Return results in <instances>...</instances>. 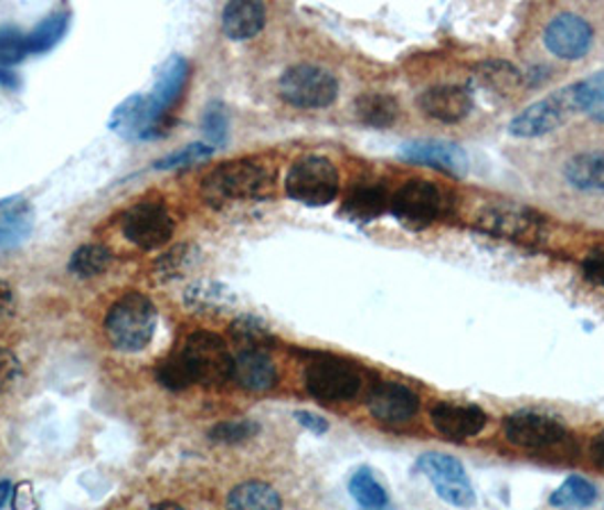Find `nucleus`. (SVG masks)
Instances as JSON below:
<instances>
[{
    "label": "nucleus",
    "mask_w": 604,
    "mask_h": 510,
    "mask_svg": "<svg viewBox=\"0 0 604 510\" xmlns=\"http://www.w3.org/2000/svg\"><path fill=\"white\" fill-rule=\"evenodd\" d=\"M176 127V118L159 111L150 96H130L109 116V130L128 141H152L167 137Z\"/></svg>",
    "instance_id": "obj_6"
},
{
    "label": "nucleus",
    "mask_w": 604,
    "mask_h": 510,
    "mask_svg": "<svg viewBox=\"0 0 604 510\" xmlns=\"http://www.w3.org/2000/svg\"><path fill=\"white\" fill-rule=\"evenodd\" d=\"M232 379L244 391L262 393L275 386L277 368L273 359L262 350H244L239 352L232 365Z\"/></svg>",
    "instance_id": "obj_20"
},
{
    "label": "nucleus",
    "mask_w": 604,
    "mask_h": 510,
    "mask_svg": "<svg viewBox=\"0 0 604 510\" xmlns=\"http://www.w3.org/2000/svg\"><path fill=\"white\" fill-rule=\"evenodd\" d=\"M150 510H187V508H182V506H178V503H173V501H165V503L152 506Z\"/></svg>",
    "instance_id": "obj_49"
},
{
    "label": "nucleus",
    "mask_w": 604,
    "mask_h": 510,
    "mask_svg": "<svg viewBox=\"0 0 604 510\" xmlns=\"http://www.w3.org/2000/svg\"><path fill=\"white\" fill-rule=\"evenodd\" d=\"M485 87L494 94H500V96H509L511 92L520 89L522 84V75L518 68H513L511 64L507 62H487L481 64L477 68V75H475Z\"/></svg>",
    "instance_id": "obj_31"
},
{
    "label": "nucleus",
    "mask_w": 604,
    "mask_h": 510,
    "mask_svg": "<svg viewBox=\"0 0 604 510\" xmlns=\"http://www.w3.org/2000/svg\"><path fill=\"white\" fill-rule=\"evenodd\" d=\"M591 458L595 460V465L604 467V434L595 436L591 443Z\"/></svg>",
    "instance_id": "obj_46"
},
{
    "label": "nucleus",
    "mask_w": 604,
    "mask_h": 510,
    "mask_svg": "<svg viewBox=\"0 0 604 510\" xmlns=\"http://www.w3.org/2000/svg\"><path fill=\"white\" fill-rule=\"evenodd\" d=\"M400 157L405 161L423 163L436 170H443L448 176H464L468 170V157L466 152L451 141H410L402 146Z\"/></svg>",
    "instance_id": "obj_16"
},
{
    "label": "nucleus",
    "mask_w": 604,
    "mask_h": 510,
    "mask_svg": "<svg viewBox=\"0 0 604 510\" xmlns=\"http://www.w3.org/2000/svg\"><path fill=\"white\" fill-rule=\"evenodd\" d=\"M30 55L28 51V34H23L19 28L6 25L0 28V66H17Z\"/></svg>",
    "instance_id": "obj_37"
},
{
    "label": "nucleus",
    "mask_w": 604,
    "mask_h": 510,
    "mask_svg": "<svg viewBox=\"0 0 604 510\" xmlns=\"http://www.w3.org/2000/svg\"><path fill=\"white\" fill-rule=\"evenodd\" d=\"M193 384L221 386L232 379L234 357L227 350V343L212 331H193L184 348L180 350Z\"/></svg>",
    "instance_id": "obj_4"
},
{
    "label": "nucleus",
    "mask_w": 604,
    "mask_h": 510,
    "mask_svg": "<svg viewBox=\"0 0 604 510\" xmlns=\"http://www.w3.org/2000/svg\"><path fill=\"white\" fill-rule=\"evenodd\" d=\"M225 510H282V499L268 484L246 481L230 490Z\"/></svg>",
    "instance_id": "obj_26"
},
{
    "label": "nucleus",
    "mask_w": 604,
    "mask_h": 510,
    "mask_svg": "<svg viewBox=\"0 0 604 510\" xmlns=\"http://www.w3.org/2000/svg\"><path fill=\"white\" fill-rule=\"evenodd\" d=\"M577 111H584L597 123H604V73H595L575 84Z\"/></svg>",
    "instance_id": "obj_35"
},
{
    "label": "nucleus",
    "mask_w": 604,
    "mask_h": 510,
    "mask_svg": "<svg viewBox=\"0 0 604 510\" xmlns=\"http://www.w3.org/2000/svg\"><path fill=\"white\" fill-rule=\"evenodd\" d=\"M418 470L432 481L436 495L457 508L475 506V492L464 465L448 454H423L416 463Z\"/></svg>",
    "instance_id": "obj_11"
},
{
    "label": "nucleus",
    "mask_w": 604,
    "mask_h": 510,
    "mask_svg": "<svg viewBox=\"0 0 604 510\" xmlns=\"http://www.w3.org/2000/svg\"><path fill=\"white\" fill-rule=\"evenodd\" d=\"M12 484L10 481H0V508H3L6 503H8V499H10V495H12Z\"/></svg>",
    "instance_id": "obj_47"
},
{
    "label": "nucleus",
    "mask_w": 604,
    "mask_h": 510,
    "mask_svg": "<svg viewBox=\"0 0 604 510\" xmlns=\"http://www.w3.org/2000/svg\"><path fill=\"white\" fill-rule=\"evenodd\" d=\"M279 96L289 105L300 109L328 107L337 100L339 82L337 77L314 64H298L287 68L279 77Z\"/></svg>",
    "instance_id": "obj_5"
},
{
    "label": "nucleus",
    "mask_w": 604,
    "mask_h": 510,
    "mask_svg": "<svg viewBox=\"0 0 604 510\" xmlns=\"http://www.w3.org/2000/svg\"><path fill=\"white\" fill-rule=\"evenodd\" d=\"M157 329V309L144 293H126L109 307L105 333L120 352H141L150 346Z\"/></svg>",
    "instance_id": "obj_2"
},
{
    "label": "nucleus",
    "mask_w": 604,
    "mask_h": 510,
    "mask_svg": "<svg viewBox=\"0 0 604 510\" xmlns=\"http://www.w3.org/2000/svg\"><path fill=\"white\" fill-rule=\"evenodd\" d=\"M348 490L352 495V499L364 506L367 510H380L386 508L389 503V495L382 488V484L373 477L371 470H357L348 484Z\"/></svg>",
    "instance_id": "obj_34"
},
{
    "label": "nucleus",
    "mask_w": 604,
    "mask_h": 510,
    "mask_svg": "<svg viewBox=\"0 0 604 510\" xmlns=\"http://www.w3.org/2000/svg\"><path fill=\"white\" fill-rule=\"evenodd\" d=\"M391 198L382 184H357L343 200V214L357 223H373L380 219Z\"/></svg>",
    "instance_id": "obj_24"
},
{
    "label": "nucleus",
    "mask_w": 604,
    "mask_h": 510,
    "mask_svg": "<svg viewBox=\"0 0 604 510\" xmlns=\"http://www.w3.org/2000/svg\"><path fill=\"white\" fill-rule=\"evenodd\" d=\"M597 497V490L591 481L582 477H571L569 481H563L554 495L550 497V503L554 508L563 510H577V508H589Z\"/></svg>",
    "instance_id": "obj_33"
},
{
    "label": "nucleus",
    "mask_w": 604,
    "mask_h": 510,
    "mask_svg": "<svg viewBox=\"0 0 604 510\" xmlns=\"http://www.w3.org/2000/svg\"><path fill=\"white\" fill-rule=\"evenodd\" d=\"M505 436L516 447L548 449L566 440V429L557 419L539 413H513L505 417Z\"/></svg>",
    "instance_id": "obj_12"
},
{
    "label": "nucleus",
    "mask_w": 604,
    "mask_h": 510,
    "mask_svg": "<svg viewBox=\"0 0 604 510\" xmlns=\"http://www.w3.org/2000/svg\"><path fill=\"white\" fill-rule=\"evenodd\" d=\"M200 262V249L193 245H176L173 249L165 252L162 257L155 262V273L159 279H178L184 277L195 264Z\"/></svg>",
    "instance_id": "obj_32"
},
{
    "label": "nucleus",
    "mask_w": 604,
    "mask_h": 510,
    "mask_svg": "<svg viewBox=\"0 0 604 510\" xmlns=\"http://www.w3.org/2000/svg\"><path fill=\"white\" fill-rule=\"evenodd\" d=\"M545 46L561 60H580L593 46V28L577 14H559L545 28Z\"/></svg>",
    "instance_id": "obj_13"
},
{
    "label": "nucleus",
    "mask_w": 604,
    "mask_h": 510,
    "mask_svg": "<svg viewBox=\"0 0 604 510\" xmlns=\"http://www.w3.org/2000/svg\"><path fill=\"white\" fill-rule=\"evenodd\" d=\"M157 381L169 391H184V389L193 386L191 372H189L184 359L180 357V352L171 354L167 361L157 365Z\"/></svg>",
    "instance_id": "obj_38"
},
{
    "label": "nucleus",
    "mask_w": 604,
    "mask_h": 510,
    "mask_svg": "<svg viewBox=\"0 0 604 510\" xmlns=\"http://www.w3.org/2000/svg\"><path fill=\"white\" fill-rule=\"evenodd\" d=\"M354 114L364 125L384 130V127H391L398 120L400 107L393 96L380 94V92H369V94H361L357 98Z\"/></svg>",
    "instance_id": "obj_27"
},
{
    "label": "nucleus",
    "mask_w": 604,
    "mask_h": 510,
    "mask_svg": "<svg viewBox=\"0 0 604 510\" xmlns=\"http://www.w3.org/2000/svg\"><path fill=\"white\" fill-rule=\"evenodd\" d=\"M173 216L169 214V209L157 200L137 202L124 216V236L141 249H157L167 245L173 238Z\"/></svg>",
    "instance_id": "obj_10"
},
{
    "label": "nucleus",
    "mask_w": 604,
    "mask_h": 510,
    "mask_svg": "<svg viewBox=\"0 0 604 510\" xmlns=\"http://www.w3.org/2000/svg\"><path fill=\"white\" fill-rule=\"evenodd\" d=\"M112 264V249L105 247V245H96V243H89V245H80L68 259V270L75 275V277H83V279H89V277H98L103 275Z\"/></svg>",
    "instance_id": "obj_29"
},
{
    "label": "nucleus",
    "mask_w": 604,
    "mask_h": 510,
    "mask_svg": "<svg viewBox=\"0 0 604 510\" xmlns=\"http://www.w3.org/2000/svg\"><path fill=\"white\" fill-rule=\"evenodd\" d=\"M339 170L320 155H307L292 163L285 191L292 200L307 206H326L339 195Z\"/></svg>",
    "instance_id": "obj_3"
},
{
    "label": "nucleus",
    "mask_w": 604,
    "mask_h": 510,
    "mask_svg": "<svg viewBox=\"0 0 604 510\" xmlns=\"http://www.w3.org/2000/svg\"><path fill=\"white\" fill-rule=\"evenodd\" d=\"M0 82L8 84V87H17V84H19V79L10 71H0Z\"/></svg>",
    "instance_id": "obj_48"
},
{
    "label": "nucleus",
    "mask_w": 604,
    "mask_h": 510,
    "mask_svg": "<svg viewBox=\"0 0 604 510\" xmlns=\"http://www.w3.org/2000/svg\"><path fill=\"white\" fill-rule=\"evenodd\" d=\"M259 434V424L253 419H225L214 424L210 429V438L221 445H239L255 438Z\"/></svg>",
    "instance_id": "obj_36"
},
{
    "label": "nucleus",
    "mask_w": 604,
    "mask_h": 510,
    "mask_svg": "<svg viewBox=\"0 0 604 510\" xmlns=\"http://www.w3.org/2000/svg\"><path fill=\"white\" fill-rule=\"evenodd\" d=\"M216 152L214 146H208V144H189L167 157H162L159 161H155V168L159 170H171V168H187L191 163H198L203 159H210L212 155Z\"/></svg>",
    "instance_id": "obj_39"
},
{
    "label": "nucleus",
    "mask_w": 604,
    "mask_h": 510,
    "mask_svg": "<svg viewBox=\"0 0 604 510\" xmlns=\"http://www.w3.org/2000/svg\"><path fill=\"white\" fill-rule=\"evenodd\" d=\"M380 510H386V508H380Z\"/></svg>",
    "instance_id": "obj_50"
},
{
    "label": "nucleus",
    "mask_w": 604,
    "mask_h": 510,
    "mask_svg": "<svg viewBox=\"0 0 604 510\" xmlns=\"http://www.w3.org/2000/svg\"><path fill=\"white\" fill-rule=\"evenodd\" d=\"M563 176L580 191L604 193V150L575 155L563 168Z\"/></svg>",
    "instance_id": "obj_25"
},
{
    "label": "nucleus",
    "mask_w": 604,
    "mask_h": 510,
    "mask_svg": "<svg viewBox=\"0 0 604 510\" xmlns=\"http://www.w3.org/2000/svg\"><path fill=\"white\" fill-rule=\"evenodd\" d=\"M71 23V14L66 10L62 12H53L51 17H46L42 23H39L30 34H28V51L30 55H42L53 51L60 41L64 39L66 30Z\"/></svg>",
    "instance_id": "obj_28"
},
{
    "label": "nucleus",
    "mask_w": 604,
    "mask_h": 510,
    "mask_svg": "<svg viewBox=\"0 0 604 510\" xmlns=\"http://www.w3.org/2000/svg\"><path fill=\"white\" fill-rule=\"evenodd\" d=\"M182 300L195 314H223L234 307L236 295L221 281L198 279L184 288Z\"/></svg>",
    "instance_id": "obj_23"
},
{
    "label": "nucleus",
    "mask_w": 604,
    "mask_h": 510,
    "mask_svg": "<svg viewBox=\"0 0 604 510\" xmlns=\"http://www.w3.org/2000/svg\"><path fill=\"white\" fill-rule=\"evenodd\" d=\"M273 173L255 159H234L212 168L203 180V198L208 204L223 209L234 202L257 200L271 191Z\"/></svg>",
    "instance_id": "obj_1"
},
{
    "label": "nucleus",
    "mask_w": 604,
    "mask_h": 510,
    "mask_svg": "<svg viewBox=\"0 0 604 510\" xmlns=\"http://www.w3.org/2000/svg\"><path fill=\"white\" fill-rule=\"evenodd\" d=\"M221 25L225 36L232 41L253 39L266 25V8L257 0H234V3L225 6Z\"/></svg>",
    "instance_id": "obj_22"
},
{
    "label": "nucleus",
    "mask_w": 604,
    "mask_h": 510,
    "mask_svg": "<svg viewBox=\"0 0 604 510\" xmlns=\"http://www.w3.org/2000/svg\"><path fill=\"white\" fill-rule=\"evenodd\" d=\"M19 376H21L19 359L10 350L0 348V391L12 389L19 381Z\"/></svg>",
    "instance_id": "obj_41"
},
{
    "label": "nucleus",
    "mask_w": 604,
    "mask_h": 510,
    "mask_svg": "<svg viewBox=\"0 0 604 510\" xmlns=\"http://www.w3.org/2000/svg\"><path fill=\"white\" fill-rule=\"evenodd\" d=\"M305 386L320 402H348L361 389V374L343 359L316 357L305 370Z\"/></svg>",
    "instance_id": "obj_9"
},
{
    "label": "nucleus",
    "mask_w": 604,
    "mask_h": 510,
    "mask_svg": "<svg viewBox=\"0 0 604 510\" xmlns=\"http://www.w3.org/2000/svg\"><path fill=\"white\" fill-rule=\"evenodd\" d=\"M14 510H36V503H34V497L30 492V484H21L17 486L14 490Z\"/></svg>",
    "instance_id": "obj_45"
},
{
    "label": "nucleus",
    "mask_w": 604,
    "mask_h": 510,
    "mask_svg": "<svg viewBox=\"0 0 604 510\" xmlns=\"http://www.w3.org/2000/svg\"><path fill=\"white\" fill-rule=\"evenodd\" d=\"M389 206L391 214L400 221V225L421 232L443 216L446 195H443V191L432 182L412 180L393 193Z\"/></svg>",
    "instance_id": "obj_8"
},
{
    "label": "nucleus",
    "mask_w": 604,
    "mask_h": 510,
    "mask_svg": "<svg viewBox=\"0 0 604 510\" xmlns=\"http://www.w3.org/2000/svg\"><path fill=\"white\" fill-rule=\"evenodd\" d=\"M577 111V98H575V84L554 92L552 96L530 105L522 109L518 116L511 118L509 132L520 139H534L545 137L566 123Z\"/></svg>",
    "instance_id": "obj_7"
},
{
    "label": "nucleus",
    "mask_w": 604,
    "mask_h": 510,
    "mask_svg": "<svg viewBox=\"0 0 604 510\" xmlns=\"http://www.w3.org/2000/svg\"><path fill=\"white\" fill-rule=\"evenodd\" d=\"M230 336L239 346V352H244V350L266 352V348L273 343V333L268 331V327L253 316H239L230 325Z\"/></svg>",
    "instance_id": "obj_30"
},
{
    "label": "nucleus",
    "mask_w": 604,
    "mask_h": 510,
    "mask_svg": "<svg viewBox=\"0 0 604 510\" xmlns=\"http://www.w3.org/2000/svg\"><path fill=\"white\" fill-rule=\"evenodd\" d=\"M12 311H14V290L6 279H0V322L10 318Z\"/></svg>",
    "instance_id": "obj_44"
},
{
    "label": "nucleus",
    "mask_w": 604,
    "mask_h": 510,
    "mask_svg": "<svg viewBox=\"0 0 604 510\" xmlns=\"http://www.w3.org/2000/svg\"><path fill=\"white\" fill-rule=\"evenodd\" d=\"M203 130H205V137L212 141L214 148L223 146L227 141V130H230V118H227V111L221 103H212L208 109H205V116H203Z\"/></svg>",
    "instance_id": "obj_40"
},
{
    "label": "nucleus",
    "mask_w": 604,
    "mask_h": 510,
    "mask_svg": "<svg viewBox=\"0 0 604 510\" xmlns=\"http://www.w3.org/2000/svg\"><path fill=\"white\" fill-rule=\"evenodd\" d=\"M584 277L597 286H604V245L593 249L586 257Z\"/></svg>",
    "instance_id": "obj_42"
},
{
    "label": "nucleus",
    "mask_w": 604,
    "mask_h": 510,
    "mask_svg": "<svg viewBox=\"0 0 604 510\" xmlns=\"http://www.w3.org/2000/svg\"><path fill=\"white\" fill-rule=\"evenodd\" d=\"M294 417L298 419V424H303L305 429H309V432H311V434H316V436L326 434V432L330 429L328 419H326V417H320V415H316V413H309V411H296V415H294Z\"/></svg>",
    "instance_id": "obj_43"
},
{
    "label": "nucleus",
    "mask_w": 604,
    "mask_h": 510,
    "mask_svg": "<svg viewBox=\"0 0 604 510\" xmlns=\"http://www.w3.org/2000/svg\"><path fill=\"white\" fill-rule=\"evenodd\" d=\"M477 225L505 238L530 241L541 230V219L534 211L518 204H491L477 216Z\"/></svg>",
    "instance_id": "obj_14"
},
{
    "label": "nucleus",
    "mask_w": 604,
    "mask_h": 510,
    "mask_svg": "<svg viewBox=\"0 0 604 510\" xmlns=\"http://www.w3.org/2000/svg\"><path fill=\"white\" fill-rule=\"evenodd\" d=\"M418 109L441 123H459L473 109V96L457 84H436L418 96Z\"/></svg>",
    "instance_id": "obj_18"
},
{
    "label": "nucleus",
    "mask_w": 604,
    "mask_h": 510,
    "mask_svg": "<svg viewBox=\"0 0 604 510\" xmlns=\"http://www.w3.org/2000/svg\"><path fill=\"white\" fill-rule=\"evenodd\" d=\"M434 429L451 440H466L477 436L487 427V413L473 404H455V402H438L432 413Z\"/></svg>",
    "instance_id": "obj_15"
},
{
    "label": "nucleus",
    "mask_w": 604,
    "mask_h": 510,
    "mask_svg": "<svg viewBox=\"0 0 604 510\" xmlns=\"http://www.w3.org/2000/svg\"><path fill=\"white\" fill-rule=\"evenodd\" d=\"M189 73H191V66H189L187 57H182V55H173L165 62L162 71H159V75L155 79V87L150 92V100L159 111L171 116L173 107L178 105V100L184 94Z\"/></svg>",
    "instance_id": "obj_21"
},
{
    "label": "nucleus",
    "mask_w": 604,
    "mask_h": 510,
    "mask_svg": "<svg viewBox=\"0 0 604 510\" xmlns=\"http://www.w3.org/2000/svg\"><path fill=\"white\" fill-rule=\"evenodd\" d=\"M369 411L380 422L405 424L418 413V395L407 386L395 384V381H384L373 389Z\"/></svg>",
    "instance_id": "obj_17"
},
{
    "label": "nucleus",
    "mask_w": 604,
    "mask_h": 510,
    "mask_svg": "<svg viewBox=\"0 0 604 510\" xmlns=\"http://www.w3.org/2000/svg\"><path fill=\"white\" fill-rule=\"evenodd\" d=\"M34 230V209L21 198L12 195L0 200V249L23 245Z\"/></svg>",
    "instance_id": "obj_19"
}]
</instances>
